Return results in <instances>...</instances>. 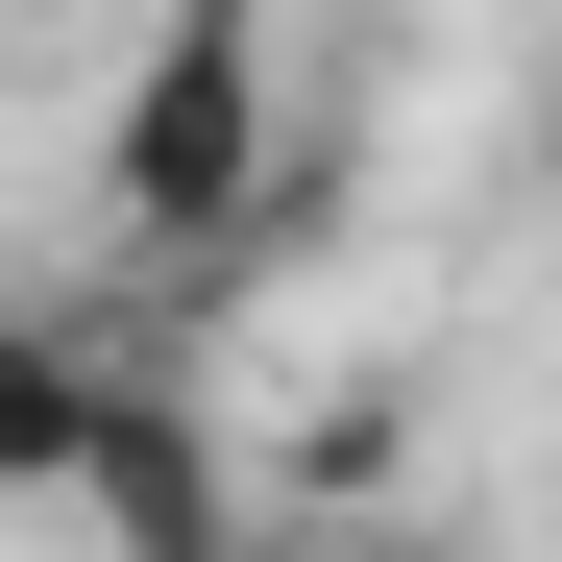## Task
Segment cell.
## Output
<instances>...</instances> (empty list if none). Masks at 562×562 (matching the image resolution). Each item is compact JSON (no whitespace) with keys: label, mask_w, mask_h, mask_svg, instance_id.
Masks as SVG:
<instances>
[{"label":"cell","mask_w":562,"mask_h":562,"mask_svg":"<svg viewBox=\"0 0 562 562\" xmlns=\"http://www.w3.org/2000/svg\"><path fill=\"white\" fill-rule=\"evenodd\" d=\"M99 171H123V221H245V171H269V0H171V49H147Z\"/></svg>","instance_id":"6da1fadb"},{"label":"cell","mask_w":562,"mask_h":562,"mask_svg":"<svg viewBox=\"0 0 562 562\" xmlns=\"http://www.w3.org/2000/svg\"><path fill=\"white\" fill-rule=\"evenodd\" d=\"M392 562H440V538H392Z\"/></svg>","instance_id":"7a4b0ae2"}]
</instances>
